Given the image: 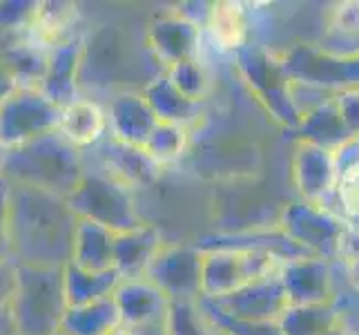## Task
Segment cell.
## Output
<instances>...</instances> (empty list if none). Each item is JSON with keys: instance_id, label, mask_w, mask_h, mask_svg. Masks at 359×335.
Listing matches in <instances>:
<instances>
[{"instance_id": "18", "label": "cell", "mask_w": 359, "mask_h": 335, "mask_svg": "<svg viewBox=\"0 0 359 335\" xmlns=\"http://www.w3.org/2000/svg\"><path fill=\"white\" fill-rule=\"evenodd\" d=\"M109 136L121 143L145 147L158 128V117L141 92L121 90L114 92L107 105Z\"/></svg>"}, {"instance_id": "17", "label": "cell", "mask_w": 359, "mask_h": 335, "mask_svg": "<svg viewBox=\"0 0 359 335\" xmlns=\"http://www.w3.org/2000/svg\"><path fill=\"white\" fill-rule=\"evenodd\" d=\"M85 36L74 34L67 41L49 49V63L41 92L54 105L65 107L81 96V63H83Z\"/></svg>"}, {"instance_id": "5", "label": "cell", "mask_w": 359, "mask_h": 335, "mask_svg": "<svg viewBox=\"0 0 359 335\" xmlns=\"http://www.w3.org/2000/svg\"><path fill=\"white\" fill-rule=\"evenodd\" d=\"M67 204L79 219L101 223L116 235L141 228L145 223L136 208L134 190L101 168L85 170L76 190L67 197Z\"/></svg>"}, {"instance_id": "37", "label": "cell", "mask_w": 359, "mask_h": 335, "mask_svg": "<svg viewBox=\"0 0 359 335\" xmlns=\"http://www.w3.org/2000/svg\"><path fill=\"white\" fill-rule=\"evenodd\" d=\"M11 259V183L0 177V262Z\"/></svg>"}, {"instance_id": "15", "label": "cell", "mask_w": 359, "mask_h": 335, "mask_svg": "<svg viewBox=\"0 0 359 335\" xmlns=\"http://www.w3.org/2000/svg\"><path fill=\"white\" fill-rule=\"evenodd\" d=\"M279 280L286 289L290 306L330 304L335 300V264L324 257L308 255L290 259L283 264Z\"/></svg>"}, {"instance_id": "34", "label": "cell", "mask_w": 359, "mask_h": 335, "mask_svg": "<svg viewBox=\"0 0 359 335\" xmlns=\"http://www.w3.org/2000/svg\"><path fill=\"white\" fill-rule=\"evenodd\" d=\"M41 0H0V36H20L32 29Z\"/></svg>"}, {"instance_id": "12", "label": "cell", "mask_w": 359, "mask_h": 335, "mask_svg": "<svg viewBox=\"0 0 359 335\" xmlns=\"http://www.w3.org/2000/svg\"><path fill=\"white\" fill-rule=\"evenodd\" d=\"M126 36L114 25H103L92 36H85L83 63H81V88H109L121 85L128 70Z\"/></svg>"}, {"instance_id": "31", "label": "cell", "mask_w": 359, "mask_h": 335, "mask_svg": "<svg viewBox=\"0 0 359 335\" xmlns=\"http://www.w3.org/2000/svg\"><path fill=\"white\" fill-rule=\"evenodd\" d=\"M145 150L163 168L177 164V161H181L190 150V128L161 121L158 128L152 134L150 143L145 145Z\"/></svg>"}, {"instance_id": "4", "label": "cell", "mask_w": 359, "mask_h": 335, "mask_svg": "<svg viewBox=\"0 0 359 335\" xmlns=\"http://www.w3.org/2000/svg\"><path fill=\"white\" fill-rule=\"evenodd\" d=\"M234 70L272 121L290 132L299 126L302 114L292 101V79L279 56V49L248 45L234 54Z\"/></svg>"}, {"instance_id": "2", "label": "cell", "mask_w": 359, "mask_h": 335, "mask_svg": "<svg viewBox=\"0 0 359 335\" xmlns=\"http://www.w3.org/2000/svg\"><path fill=\"white\" fill-rule=\"evenodd\" d=\"M85 170L83 152L58 130L5 150L3 157V177L9 183L45 190L63 199L76 190Z\"/></svg>"}, {"instance_id": "42", "label": "cell", "mask_w": 359, "mask_h": 335, "mask_svg": "<svg viewBox=\"0 0 359 335\" xmlns=\"http://www.w3.org/2000/svg\"><path fill=\"white\" fill-rule=\"evenodd\" d=\"M145 329H136V327H130V324H121L112 335H143Z\"/></svg>"}, {"instance_id": "30", "label": "cell", "mask_w": 359, "mask_h": 335, "mask_svg": "<svg viewBox=\"0 0 359 335\" xmlns=\"http://www.w3.org/2000/svg\"><path fill=\"white\" fill-rule=\"evenodd\" d=\"M339 322L335 306L311 304V306H288L281 315L279 327L283 335H328Z\"/></svg>"}, {"instance_id": "39", "label": "cell", "mask_w": 359, "mask_h": 335, "mask_svg": "<svg viewBox=\"0 0 359 335\" xmlns=\"http://www.w3.org/2000/svg\"><path fill=\"white\" fill-rule=\"evenodd\" d=\"M16 277H18V264L14 259L0 262V313H9L11 297L16 291Z\"/></svg>"}, {"instance_id": "44", "label": "cell", "mask_w": 359, "mask_h": 335, "mask_svg": "<svg viewBox=\"0 0 359 335\" xmlns=\"http://www.w3.org/2000/svg\"><path fill=\"white\" fill-rule=\"evenodd\" d=\"M3 157H5V147L0 145V177H3Z\"/></svg>"}, {"instance_id": "45", "label": "cell", "mask_w": 359, "mask_h": 335, "mask_svg": "<svg viewBox=\"0 0 359 335\" xmlns=\"http://www.w3.org/2000/svg\"><path fill=\"white\" fill-rule=\"evenodd\" d=\"M0 43H3V36H0Z\"/></svg>"}, {"instance_id": "19", "label": "cell", "mask_w": 359, "mask_h": 335, "mask_svg": "<svg viewBox=\"0 0 359 335\" xmlns=\"http://www.w3.org/2000/svg\"><path fill=\"white\" fill-rule=\"evenodd\" d=\"M114 302L123 324L136 329H163L170 311V300L150 280L121 282L114 293Z\"/></svg>"}, {"instance_id": "25", "label": "cell", "mask_w": 359, "mask_h": 335, "mask_svg": "<svg viewBox=\"0 0 359 335\" xmlns=\"http://www.w3.org/2000/svg\"><path fill=\"white\" fill-rule=\"evenodd\" d=\"M114 244L116 232L101 226V223L79 219L72 264L94 272L114 270Z\"/></svg>"}, {"instance_id": "3", "label": "cell", "mask_w": 359, "mask_h": 335, "mask_svg": "<svg viewBox=\"0 0 359 335\" xmlns=\"http://www.w3.org/2000/svg\"><path fill=\"white\" fill-rule=\"evenodd\" d=\"M65 268L18 264L9 315L16 335H56L67 313Z\"/></svg>"}, {"instance_id": "11", "label": "cell", "mask_w": 359, "mask_h": 335, "mask_svg": "<svg viewBox=\"0 0 359 335\" xmlns=\"http://www.w3.org/2000/svg\"><path fill=\"white\" fill-rule=\"evenodd\" d=\"M201 39L203 27L179 14L177 9L156 18L145 32L147 49L163 72L185 60L201 58Z\"/></svg>"}, {"instance_id": "1", "label": "cell", "mask_w": 359, "mask_h": 335, "mask_svg": "<svg viewBox=\"0 0 359 335\" xmlns=\"http://www.w3.org/2000/svg\"><path fill=\"white\" fill-rule=\"evenodd\" d=\"M79 217L67 199L11 183V259L29 266L72 264Z\"/></svg>"}, {"instance_id": "22", "label": "cell", "mask_w": 359, "mask_h": 335, "mask_svg": "<svg viewBox=\"0 0 359 335\" xmlns=\"http://www.w3.org/2000/svg\"><path fill=\"white\" fill-rule=\"evenodd\" d=\"M0 54H3L5 65L9 67L18 88L39 90L45 79L49 49L32 41L29 36H7L0 43Z\"/></svg>"}, {"instance_id": "43", "label": "cell", "mask_w": 359, "mask_h": 335, "mask_svg": "<svg viewBox=\"0 0 359 335\" xmlns=\"http://www.w3.org/2000/svg\"><path fill=\"white\" fill-rule=\"evenodd\" d=\"M208 324H210V322H208ZM210 329H212V335H230L228 331H224V329H217V327H212V324H210Z\"/></svg>"}, {"instance_id": "8", "label": "cell", "mask_w": 359, "mask_h": 335, "mask_svg": "<svg viewBox=\"0 0 359 335\" xmlns=\"http://www.w3.org/2000/svg\"><path fill=\"white\" fill-rule=\"evenodd\" d=\"M283 259L257 251L203 253V297H224L262 277L279 275Z\"/></svg>"}, {"instance_id": "35", "label": "cell", "mask_w": 359, "mask_h": 335, "mask_svg": "<svg viewBox=\"0 0 359 335\" xmlns=\"http://www.w3.org/2000/svg\"><path fill=\"white\" fill-rule=\"evenodd\" d=\"M165 335H212V329L196 302H170Z\"/></svg>"}, {"instance_id": "46", "label": "cell", "mask_w": 359, "mask_h": 335, "mask_svg": "<svg viewBox=\"0 0 359 335\" xmlns=\"http://www.w3.org/2000/svg\"><path fill=\"white\" fill-rule=\"evenodd\" d=\"M56 335H65V333H56Z\"/></svg>"}, {"instance_id": "6", "label": "cell", "mask_w": 359, "mask_h": 335, "mask_svg": "<svg viewBox=\"0 0 359 335\" xmlns=\"http://www.w3.org/2000/svg\"><path fill=\"white\" fill-rule=\"evenodd\" d=\"M292 81L339 94L359 90V54H337L319 43H297L279 49Z\"/></svg>"}, {"instance_id": "28", "label": "cell", "mask_w": 359, "mask_h": 335, "mask_svg": "<svg viewBox=\"0 0 359 335\" xmlns=\"http://www.w3.org/2000/svg\"><path fill=\"white\" fill-rule=\"evenodd\" d=\"M121 275L116 270H85L74 264L65 266V295L67 304L72 306H85L101 302L105 297H112L121 284Z\"/></svg>"}, {"instance_id": "16", "label": "cell", "mask_w": 359, "mask_h": 335, "mask_svg": "<svg viewBox=\"0 0 359 335\" xmlns=\"http://www.w3.org/2000/svg\"><path fill=\"white\" fill-rule=\"evenodd\" d=\"M96 150L101 170H105L107 175H112L116 181L128 185L134 192L152 188L165 170L145 147L121 143L109 134L96 145Z\"/></svg>"}, {"instance_id": "24", "label": "cell", "mask_w": 359, "mask_h": 335, "mask_svg": "<svg viewBox=\"0 0 359 335\" xmlns=\"http://www.w3.org/2000/svg\"><path fill=\"white\" fill-rule=\"evenodd\" d=\"M141 94L154 110L158 121H163V123H177V126L192 130V126L203 114V103L190 101L188 96L181 94L175 88V83L168 79L165 72L161 74V77L147 81Z\"/></svg>"}, {"instance_id": "26", "label": "cell", "mask_w": 359, "mask_h": 335, "mask_svg": "<svg viewBox=\"0 0 359 335\" xmlns=\"http://www.w3.org/2000/svg\"><path fill=\"white\" fill-rule=\"evenodd\" d=\"M241 3H210V16L205 22V32L210 34L215 47L224 54H237L248 47L250 39V25L248 11Z\"/></svg>"}, {"instance_id": "14", "label": "cell", "mask_w": 359, "mask_h": 335, "mask_svg": "<svg viewBox=\"0 0 359 335\" xmlns=\"http://www.w3.org/2000/svg\"><path fill=\"white\" fill-rule=\"evenodd\" d=\"M290 179L304 202H337V166L335 155L311 143H297L290 161ZM332 208V206H330Z\"/></svg>"}, {"instance_id": "36", "label": "cell", "mask_w": 359, "mask_h": 335, "mask_svg": "<svg viewBox=\"0 0 359 335\" xmlns=\"http://www.w3.org/2000/svg\"><path fill=\"white\" fill-rule=\"evenodd\" d=\"M328 36L335 41H359V3H341L330 11Z\"/></svg>"}, {"instance_id": "9", "label": "cell", "mask_w": 359, "mask_h": 335, "mask_svg": "<svg viewBox=\"0 0 359 335\" xmlns=\"http://www.w3.org/2000/svg\"><path fill=\"white\" fill-rule=\"evenodd\" d=\"M60 107L41 90L16 88L0 103V145L5 150L25 145L43 134L56 132Z\"/></svg>"}, {"instance_id": "41", "label": "cell", "mask_w": 359, "mask_h": 335, "mask_svg": "<svg viewBox=\"0 0 359 335\" xmlns=\"http://www.w3.org/2000/svg\"><path fill=\"white\" fill-rule=\"evenodd\" d=\"M341 266L344 270V280L348 287H353L355 291H359V259H355V262H348V264H337Z\"/></svg>"}, {"instance_id": "10", "label": "cell", "mask_w": 359, "mask_h": 335, "mask_svg": "<svg viewBox=\"0 0 359 335\" xmlns=\"http://www.w3.org/2000/svg\"><path fill=\"white\" fill-rule=\"evenodd\" d=\"M145 280L170 302H199L203 297V253L196 246L163 244Z\"/></svg>"}, {"instance_id": "20", "label": "cell", "mask_w": 359, "mask_h": 335, "mask_svg": "<svg viewBox=\"0 0 359 335\" xmlns=\"http://www.w3.org/2000/svg\"><path fill=\"white\" fill-rule=\"evenodd\" d=\"M163 244V235L154 223H143L141 228L118 232L114 244V270L123 282L145 280Z\"/></svg>"}, {"instance_id": "40", "label": "cell", "mask_w": 359, "mask_h": 335, "mask_svg": "<svg viewBox=\"0 0 359 335\" xmlns=\"http://www.w3.org/2000/svg\"><path fill=\"white\" fill-rule=\"evenodd\" d=\"M18 88L16 85V81H14V77H11V72H9V67L5 65V60H3V54H0V103L5 101V98L14 92Z\"/></svg>"}, {"instance_id": "13", "label": "cell", "mask_w": 359, "mask_h": 335, "mask_svg": "<svg viewBox=\"0 0 359 335\" xmlns=\"http://www.w3.org/2000/svg\"><path fill=\"white\" fill-rule=\"evenodd\" d=\"M221 313L248 322H279L288 311V295L279 275L262 277L224 297H205Z\"/></svg>"}, {"instance_id": "21", "label": "cell", "mask_w": 359, "mask_h": 335, "mask_svg": "<svg viewBox=\"0 0 359 335\" xmlns=\"http://www.w3.org/2000/svg\"><path fill=\"white\" fill-rule=\"evenodd\" d=\"M58 132L81 152L96 147L109 134L107 110L90 96H79L76 101L60 107Z\"/></svg>"}, {"instance_id": "33", "label": "cell", "mask_w": 359, "mask_h": 335, "mask_svg": "<svg viewBox=\"0 0 359 335\" xmlns=\"http://www.w3.org/2000/svg\"><path fill=\"white\" fill-rule=\"evenodd\" d=\"M168 79L175 83V88L190 98V101L196 103H203L205 96L210 92V77H208V70L201 63V58L196 60H185L181 65L170 67L168 72Z\"/></svg>"}, {"instance_id": "32", "label": "cell", "mask_w": 359, "mask_h": 335, "mask_svg": "<svg viewBox=\"0 0 359 335\" xmlns=\"http://www.w3.org/2000/svg\"><path fill=\"white\" fill-rule=\"evenodd\" d=\"M196 306H199V311L203 313V317L210 324L228 331L230 335H283L279 322H248V320L230 317L226 313H221L219 308H215L205 297H201V300L196 302Z\"/></svg>"}, {"instance_id": "29", "label": "cell", "mask_w": 359, "mask_h": 335, "mask_svg": "<svg viewBox=\"0 0 359 335\" xmlns=\"http://www.w3.org/2000/svg\"><path fill=\"white\" fill-rule=\"evenodd\" d=\"M123 324L118 306L112 297H105L101 302L72 306L67 308L60 333L65 335H112Z\"/></svg>"}, {"instance_id": "23", "label": "cell", "mask_w": 359, "mask_h": 335, "mask_svg": "<svg viewBox=\"0 0 359 335\" xmlns=\"http://www.w3.org/2000/svg\"><path fill=\"white\" fill-rule=\"evenodd\" d=\"M297 143H311L335 152L344 143L353 139L348 126L341 119V112L335 101L324 103L302 117L299 126L292 130Z\"/></svg>"}, {"instance_id": "7", "label": "cell", "mask_w": 359, "mask_h": 335, "mask_svg": "<svg viewBox=\"0 0 359 335\" xmlns=\"http://www.w3.org/2000/svg\"><path fill=\"white\" fill-rule=\"evenodd\" d=\"M279 226L292 242L306 248L311 255L324 257L335 264L339 242L346 226H348V219L330 206L299 199L283 208Z\"/></svg>"}, {"instance_id": "27", "label": "cell", "mask_w": 359, "mask_h": 335, "mask_svg": "<svg viewBox=\"0 0 359 335\" xmlns=\"http://www.w3.org/2000/svg\"><path fill=\"white\" fill-rule=\"evenodd\" d=\"M81 9L76 3L67 0H41L39 14L32 25V29L25 34L39 45L52 49L58 43L67 41L74 36V25L79 22Z\"/></svg>"}, {"instance_id": "38", "label": "cell", "mask_w": 359, "mask_h": 335, "mask_svg": "<svg viewBox=\"0 0 359 335\" xmlns=\"http://www.w3.org/2000/svg\"><path fill=\"white\" fill-rule=\"evenodd\" d=\"M335 103L341 112L344 123L353 136H359V90H346L335 96Z\"/></svg>"}]
</instances>
